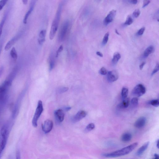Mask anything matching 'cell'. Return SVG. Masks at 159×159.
Segmentation results:
<instances>
[{
	"instance_id": "1",
	"label": "cell",
	"mask_w": 159,
	"mask_h": 159,
	"mask_svg": "<svg viewBox=\"0 0 159 159\" xmlns=\"http://www.w3.org/2000/svg\"><path fill=\"white\" fill-rule=\"evenodd\" d=\"M138 145L137 142L133 143L128 146L124 147L120 150L113 152L103 154L102 156L105 157H115L122 156L129 154L133 151Z\"/></svg>"
},
{
	"instance_id": "2",
	"label": "cell",
	"mask_w": 159,
	"mask_h": 159,
	"mask_svg": "<svg viewBox=\"0 0 159 159\" xmlns=\"http://www.w3.org/2000/svg\"><path fill=\"white\" fill-rule=\"evenodd\" d=\"M62 4L61 3L59 5L56 15L54 19L51 27L49 37L50 40H52L54 38L58 30L60 20L61 13H62Z\"/></svg>"
},
{
	"instance_id": "3",
	"label": "cell",
	"mask_w": 159,
	"mask_h": 159,
	"mask_svg": "<svg viewBox=\"0 0 159 159\" xmlns=\"http://www.w3.org/2000/svg\"><path fill=\"white\" fill-rule=\"evenodd\" d=\"M9 133L8 126L7 125H4L1 128L0 134V155H2L3 151L6 145Z\"/></svg>"
},
{
	"instance_id": "4",
	"label": "cell",
	"mask_w": 159,
	"mask_h": 159,
	"mask_svg": "<svg viewBox=\"0 0 159 159\" xmlns=\"http://www.w3.org/2000/svg\"><path fill=\"white\" fill-rule=\"evenodd\" d=\"M12 84L5 80L4 82L0 85V110L3 105L5 103L7 99V94L9 87Z\"/></svg>"
},
{
	"instance_id": "5",
	"label": "cell",
	"mask_w": 159,
	"mask_h": 159,
	"mask_svg": "<svg viewBox=\"0 0 159 159\" xmlns=\"http://www.w3.org/2000/svg\"><path fill=\"white\" fill-rule=\"evenodd\" d=\"M43 111V108L42 102L41 100H39L37 108L36 109L35 113L32 121V124L33 126L35 128H36L37 126L38 121Z\"/></svg>"
},
{
	"instance_id": "6",
	"label": "cell",
	"mask_w": 159,
	"mask_h": 159,
	"mask_svg": "<svg viewBox=\"0 0 159 159\" xmlns=\"http://www.w3.org/2000/svg\"><path fill=\"white\" fill-rule=\"evenodd\" d=\"M69 27V22L68 20L64 22L60 29L58 34V40L60 41H62L65 38Z\"/></svg>"
},
{
	"instance_id": "7",
	"label": "cell",
	"mask_w": 159,
	"mask_h": 159,
	"mask_svg": "<svg viewBox=\"0 0 159 159\" xmlns=\"http://www.w3.org/2000/svg\"><path fill=\"white\" fill-rule=\"evenodd\" d=\"M146 91L145 87L142 84H139L135 86L132 90V94L135 97H139L143 95Z\"/></svg>"
},
{
	"instance_id": "8",
	"label": "cell",
	"mask_w": 159,
	"mask_h": 159,
	"mask_svg": "<svg viewBox=\"0 0 159 159\" xmlns=\"http://www.w3.org/2000/svg\"><path fill=\"white\" fill-rule=\"evenodd\" d=\"M116 14V11L114 10L110 11L105 18L103 21V23L105 25L107 26L111 23L114 19Z\"/></svg>"
},
{
	"instance_id": "9",
	"label": "cell",
	"mask_w": 159,
	"mask_h": 159,
	"mask_svg": "<svg viewBox=\"0 0 159 159\" xmlns=\"http://www.w3.org/2000/svg\"><path fill=\"white\" fill-rule=\"evenodd\" d=\"M53 126V123L52 121L47 120L45 121L42 125V129L45 133H48L51 131Z\"/></svg>"
},
{
	"instance_id": "10",
	"label": "cell",
	"mask_w": 159,
	"mask_h": 159,
	"mask_svg": "<svg viewBox=\"0 0 159 159\" xmlns=\"http://www.w3.org/2000/svg\"><path fill=\"white\" fill-rule=\"evenodd\" d=\"M107 79L110 82L115 81L119 78V74L116 71H109L107 73Z\"/></svg>"
},
{
	"instance_id": "11",
	"label": "cell",
	"mask_w": 159,
	"mask_h": 159,
	"mask_svg": "<svg viewBox=\"0 0 159 159\" xmlns=\"http://www.w3.org/2000/svg\"><path fill=\"white\" fill-rule=\"evenodd\" d=\"M22 93L20 95L15 103L12 113L13 118H15L17 116V113H18V111L19 109L20 103L21 102L22 99V96L23 95V94Z\"/></svg>"
},
{
	"instance_id": "12",
	"label": "cell",
	"mask_w": 159,
	"mask_h": 159,
	"mask_svg": "<svg viewBox=\"0 0 159 159\" xmlns=\"http://www.w3.org/2000/svg\"><path fill=\"white\" fill-rule=\"evenodd\" d=\"M55 119L57 122L60 123L63 121L65 114L63 111L61 109H59L55 111Z\"/></svg>"
},
{
	"instance_id": "13",
	"label": "cell",
	"mask_w": 159,
	"mask_h": 159,
	"mask_svg": "<svg viewBox=\"0 0 159 159\" xmlns=\"http://www.w3.org/2000/svg\"><path fill=\"white\" fill-rule=\"evenodd\" d=\"M87 115V112L84 111H80L73 118L72 121L74 122L79 121L83 118L85 117Z\"/></svg>"
},
{
	"instance_id": "14",
	"label": "cell",
	"mask_w": 159,
	"mask_h": 159,
	"mask_svg": "<svg viewBox=\"0 0 159 159\" xmlns=\"http://www.w3.org/2000/svg\"><path fill=\"white\" fill-rule=\"evenodd\" d=\"M35 3V1H32L30 3V7L29 9L27 12L26 13L25 15L24 16V19H23V23H24V24H27L28 19V17L33 11Z\"/></svg>"
},
{
	"instance_id": "15",
	"label": "cell",
	"mask_w": 159,
	"mask_h": 159,
	"mask_svg": "<svg viewBox=\"0 0 159 159\" xmlns=\"http://www.w3.org/2000/svg\"><path fill=\"white\" fill-rule=\"evenodd\" d=\"M146 122V119L145 117H141L137 120L134 126L138 128H141L144 127Z\"/></svg>"
},
{
	"instance_id": "16",
	"label": "cell",
	"mask_w": 159,
	"mask_h": 159,
	"mask_svg": "<svg viewBox=\"0 0 159 159\" xmlns=\"http://www.w3.org/2000/svg\"><path fill=\"white\" fill-rule=\"evenodd\" d=\"M150 142L149 141L146 142L139 149L136 153V155L138 156H141L144 153L148 148Z\"/></svg>"
},
{
	"instance_id": "17",
	"label": "cell",
	"mask_w": 159,
	"mask_h": 159,
	"mask_svg": "<svg viewBox=\"0 0 159 159\" xmlns=\"http://www.w3.org/2000/svg\"><path fill=\"white\" fill-rule=\"evenodd\" d=\"M46 30H42L40 31L38 39V42L39 45H42L45 42L46 39Z\"/></svg>"
},
{
	"instance_id": "18",
	"label": "cell",
	"mask_w": 159,
	"mask_h": 159,
	"mask_svg": "<svg viewBox=\"0 0 159 159\" xmlns=\"http://www.w3.org/2000/svg\"><path fill=\"white\" fill-rule=\"evenodd\" d=\"M18 36H16L15 37H13L11 40L7 42V44L4 48V49L6 51H8L15 43V42L17 40Z\"/></svg>"
},
{
	"instance_id": "19",
	"label": "cell",
	"mask_w": 159,
	"mask_h": 159,
	"mask_svg": "<svg viewBox=\"0 0 159 159\" xmlns=\"http://www.w3.org/2000/svg\"><path fill=\"white\" fill-rule=\"evenodd\" d=\"M129 99L128 98H126L124 99L123 101L118 105L117 107L119 109L126 108L129 106Z\"/></svg>"
},
{
	"instance_id": "20",
	"label": "cell",
	"mask_w": 159,
	"mask_h": 159,
	"mask_svg": "<svg viewBox=\"0 0 159 159\" xmlns=\"http://www.w3.org/2000/svg\"><path fill=\"white\" fill-rule=\"evenodd\" d=\"M154 46H149L145 49L144 52V55L145 57H147L149 55L154 52Z\"/></svg>"
},
{
	"instance_id": "21",
	"label": "cell",
	"mask_w": 159,
	"mask_h": 159,
	"mask_svg": "<svg viewBox=\"0 0 159 159\" xmlns=\"http://www.w3.org/2000/svg\"><path fill=\"white\" fill-rule=\"evenodd\" d=\"M132 138V135L129 133H125L122 135L121 137L122 141L124 142H128L130 141Z\"/></svg>"
},
{
	"instance_id": "22",
	"label": "cell",
	"mask_w": 159,
	"mask_h": 159,
	"mask_svg": "<svg viewBox=\"0 0 159 159\" xmlns=\"http://www.w3.org/2000/svg\"><path fill=\"white\" fill-rule=\"evenodd\" d=\"M121 55L119 52H116L114 54L113 58L112 60V63L113 65H116L117 63L119 60L121 59Z\"/></svg>"
},
{
	"instance_id": "23",
	"label": "cell",
	"mask_w": 159,
	"mask_h": 159,
	"mask_svg": "<svg viewBox=\"0 0 159 159\" xmlns=\"http://www.w3.org/2000/svg\"><path fill=\"white\" fill-rule=\"evenodd\" d=\"M11 57L14 60H16L17 58V54L15 48L13 47L12 49L10 52Z\"/></svg>"
},
{
	"instance_id": "24",
	"label": "cell",
	"mask_w": 159,
	"mask_h": 159,
	"mask_svg": "<svg viewBox=\"0 0 159 159\" xmlns=\"http://www.w3.org/2000/svg\"><path fill=\"white\" fill-rule=\"evenodd\" d=\"M7 17V14L4 15L3 18L0 23V38H1V35H2L3 28L4 26V23H5L6 19Z\"/></svg>"
},
{
	"instance_id": "25",
	"label": "cell",
	"mask_w": 159,
	"mask_h": 159,
	"mask_svg": "<svg viewBox=\"0 0 159 159\" xmlns=\"http://www.w3.org/2000/svg\"><path fill=\"white\" fill-rule=\"evenodd\" d=\"M128 93V88L124 87L122 89L121 92V95L122 98L125 99L127 98Z\"/></svg>"
},
{
	"instance_id": "26",
	"label": "cell",
	"mask_w": 159,
	"mask_h": 159,
	"mask_svg": "<svg viewBox=\"0 0 159 159\" xmlns=\"http://www.w3.org/2000/svg\"><path fill=\"white\" fill-rule=\"evenodd\" d=\"M109 32H107L104 35L103 37L102 42L103 45H106L108 41L109 40Z\"/></svg>"
},
{
	"instance_id": "27",
	"label": "cell",
	"mask_w": 159,
	"mask_h": 159,
	"mask_svg": "<svg viewBox=\"0 0 159 159\" xmlns=\"http://www.w3.org/2000/svg\"><path fill=\"white\" fill-rule=\"evenodd\" d=\"M95 125L94 123H91L89 124L86 127L85 131L86 132H89L95 128Z\"/></svg>"
},
{
	"instance_id": "28",
	"label": "cell",
	"mask_w": 159,
	"mask_h": 159,
	"mask_svg": "<svg viewBox=\"0 0 159 159\" xmlns=\"http://www.w3.org/2000/svg\"><path fill=\"white\" fill-rule=\"evenodd\" d=\"M55 65L54 59L52 57H50L49 60V70L51 71L53 69Z\"/></svg>"
},
{
	"instance_id": "29",
	"label": "cell",
	"mask_w": 159,
	"mask_h": 159,
	"mask_svg": "<svg viewBox=\"0 0 159 159\" xmlns=\"http://www.w3.org/2000/svg\"><path fill=\"white\" fill-rule=\"evenodd\" d=\"M133 22V20L131 16H128L124 23L125 25H130Z\"/></svg>"
},
{
	"instance_id": "30",
	"label": "cell",
	"mask_w": 159,
	"mask_h": 159,
	"mask_svg": "<svg viewBox=\"0 0 159 159\" xmlns=\"http://www.w3.org/2000/svg\"><path fill=\"white\" fill-rule=\"evenodd\" d=\"M138 103V99L137 98L134 97L133 98L131 101V104L133 107H135L137 106Z\"/></svg>"
},
{
	"instance_id": "31",
	"label": "cell",
	"mask_w": 159,
	"mask_h": 159,
	"mask_svg": "<svg viewBox=\"0 0 159 159\" xmlns=\"http://www.w3.org/2000/svg\"><path fill=\"white\" fill-rule=\"evenodd\" d=\"M150 104L156 107H158L159 105L158 100H153L150 102Z\"/></svg>"
},
{
	"instance_id": "32",
	"label": "cell",
	"mask_w": 159,
	"mask_h": 159,
	"mask_svg": "<svg viewBox=\"0 0 159 159\" xmlns=\"http://www.w3.org/2000/svg\"><path fill=\"white\" fill-rule=\"evenodd\" d=\"M8 1L7 0H2L0 1V11L3 9Z\"/></svg>"
},
{
	"instance_id": "33",
	"label": "cell",
	"mask_w": 159,
	"mask_h": 159,
	"mask_svg": "<svg viewBox=\"0 0 159 159\" xmlns=\"http://www.w3.org/2000/svg\"><path fill=\"white\" fill-rule=\"evenodd\" d=\"M140 14L141 11L139 9H136L133 12V15L134 17L137 18L139 16Z\"/></svg>"
},
{
	"instance_id": "34",
	"label": "cell",
	"mask_w": 159,
	"mask_h": 159,
	"mask_svg": "<svg viewBox=\"0 0 159 159\" xmlns=\"http://www.w3.org/2000/svg\"><path fill=\"white\" fill-rule=\"evenodd\" d=\"M99 72L100 74L103 75H106L107 74V70L104 67H102L101 68Z\"/></svg>"
},
{
	"instance_id": "35",
	"label": "cell",
	"mask_w": 159,
	"mask_h": 159,
	"mask_svg": "<svg viewBox=\"0 0 159 159\" xmlns=\"http://www.w3.org/2000/svg\"><path fill=\"white\" fill-rule=\"evenodd\" d=\"M145 28L144 27L141 28L139 30L137 33V35L138 36H141L143 34L144 32L145 31Z\"/></svg>"
},
{
	"instance_id": "36",
	"label": "cell",
	"mask_w": 159,
	"mask_h": 159,
	"mask_svg": "<svg viewBox=\"0 0 159 159\" xmlns=\"http://www.w3.org/2000/svg\"><path fill=\"white\" fill-rule=\"evenodd\" d=\"M63 49V47L62 46H61L59 47L58 50L57 51L56 54V57H58V56H59V55L61 52H62V50Z\"/></svg>"
},
{
	"instance_id": "37",
	"label": "cell",
	"mask_w": 159,
	"mask_h": 159,
	"mask_svg": "<svg viewBox=\"0 0 159 159\" xmlns=\"http://www.w3.org/2000/svg\"><path fill=\"white\" fill-rule=\"evenodd\" d=\"M159 70V64L157 63L156 65L155 68H154L153 71L151 75L153 76Z\"/></svg>"
},
{
	"instance_id": "38",
	"label": "cell",
	"mask_w": 159,
	"mask_h": 159,
	"mask_svg": "<svg viewBox=\"0 0 159 159\" xmlns=\"http://www.w3.org/2000/svg\"><path fill=\"white\" fill-rule=\"evenodd\" d=\"M68 88H67V87H62V88L59 89V92L60 93H63L68 91Z\"/></svg>"
},
{
	"instance_id": "39",
	"label": "cell",
	"mask_w": 159,
	"mask_h": 159,
	"mask_svg": "<svg viewBox=\"0 0 159 159\" xmlns=\"http://www.w3.org/2000/svg\"><path fill=\"white\" fill-rule=\"evenodd\" d=\"M150 2H151V1H147V0L144 1L143 3V8H145L150 3Z\"/></svg>"
},
{
	"instance_id": "40",
	"label": "cell",
	"mask_w": 159,
	"mask_h": 159,
	"mask_svg": "<svg viewBox=\"0 0 159 159\" xmlns=\"http://www.w3.org/2000/svg\"><path fill=\"white\" fill-rule=\"evenodd\" d=\"M16 159H21L20 152L19 151H17V152L16 154Z\"/></svg>"
},
{
	"instance_id": "41",
	"label": "cell",
	"mask_w": 159,
	"mask_h": 159,
	"mask_svg": "<svg viewBox=\"0 0 159 159\" xmlns=\"http://www.w3.org/2000/svg\"><path fill=\"white\" fill-rule=\"evenodd\" d=\"M146 63L145 62H143L142 63H141L140 65V69L141 70H142L143 69V67L145 65Z\"/></svg>"
},
{
	"instance_id": "42",
	"label": "cell",
	"mask_w": 159,
	"mask_h": 159,
	"mask_svg": "<svg viewBox=\"0 0 159 159\" xmlns=\"http://www.w3.org/2000/svg\"><path fill=\"white\" fill-rule=\"evenodd\" d=\"M96 55L98 56L101 57H103V55L101 52L99 51H97L96 52Z\"/></svg>"
},
{
	"instance_id": "43",
	"label": "cell",
	"mask_w": 159,
	"mask_h": 159,
	"mask_svg": "<svg viewBox=\"0 0 159 159\" xmlns=\"http://www.w3.org/2000/svg\"><path fill=\"white\" fill-rule=\"evenodd\" d=\"M129 2H130L131 3L135 4H137V3L138 1H137V0H133V1H130Z\"/></svg>"
},
{
	"instance_id": "44",
	"label": "cell",
	"mask_w": 159,
	"mask_h": 159,
	"mask_svg": "<svg viewBox=\"0 0 159 159\" xmlns=\"http://www.w3.org/2000/svg\"><path fill=\"white\" fill-rule=\"evenodd\" d=\"M4 71V68L3 67H2L0 68V78L1 76V75H2L3 71Z\"/></svg>"
},
{
	"instance_id": "45",
	"label": "cell",
	"mask_w": 159,
	"mask_h": 159,
	"mask_svg": "<svg viewBox=\"0 0 159 159\" xmlns=\"http://www.w3.org/2000/svg\"><path fill=\"white\" fill-rule=\"evenodd\" d=\"M154 157L153 159H159V155L157 154H155L154 155Z\"/></svg>"
},
{
	"instance_id": "46",
	"label": "cell",
	"mask_w": 159,
	"mask_h": 159,
	"mask_svg": "<svg viewBox=\"0 0 159 159\" xmlns=\"http://www.w3.org/2000/svg\"><path fill=\"white\" fill-rule=\"evenodd\" d=\"M23 4L25 5H26L27 4L28 1L27 0H23L22 1Z\"/></svg>"
},
{
	"instance_id": "47",
	"label": "cell",
	"mask_w": 159,
	"mask_h": 159,
	"mask_svg": "<svg viewBox=\"0 0 159 159\" xmlns=\"http://www.w3.org/2000/svg\"><path fill=\"white\" fill-rule=\"evenodd\" d=\"M71 109V108L70 107H68L66 108L65 110L66 111H68L69 110H70Z\"/></svg>"
},
{
	"instance_id": "48",
	"label": "cell",
	"mask_w": 159,
	"mask_h": 159,
	"mask_svg": "<svg viewBox=\"0 0 159 159\" xmlns=\"http://www.w3.org/2000/svg\"><path fill=\"white\" fill-rule=\"evenodd\" d=\"M115 33H116V34L119 35H120V34L119 32H118V30L117 29H116L115 30Z\"/></svg>"
},
{
	"instance_id": "49",
	"label": "cell",
	"mask_w": 159,
	"mask_h": 159,
	"mask_svg": "<svg viewBox=\"0 0 159 159\" xmlns=\"http://www.w3.org/2000/svg\"><path fill=\"white\" fill-rule=\"evenodd\" d=\"M158 144H159V140H158L157 141V148L159 149V146H158Z\"/></svg>"
},
{
	"instance_id": "50",
	"label": "cell",
	"mask_w": 159,
	"mask_h": 159,
	"mask_svg": "<svg viewBox=\"0 0 159 159\" xmlns=\"http://www.w3.org/2000/svg\"><path fill=\"white\" fill-rule=\"evenodd\" d=\"M1 48H2V47H0V55H1Z\"/></svg>"
}]
</instances>
